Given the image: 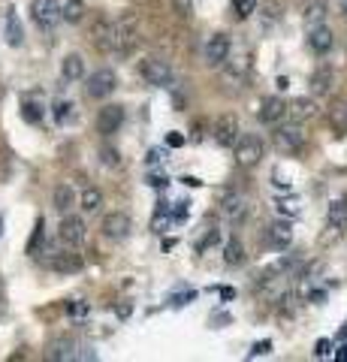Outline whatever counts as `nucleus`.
Returning a JSON list of instances; mask_svg holds the SVG:
<instances>
[{
	"instance_id": "obj_18",
	"label": "nucleus",
	"mask_w": 347,
	"mask_h": 362,
	"mask_svg": "<svg viewBox=\"0 0 347 362\" xmlns=\"http://www.w3.org/2000/svg\"><path fill=\"white\" fill-rule=\"evenodd\" d=\"M257 115H260L263 124H278V121L287 115V103H284L281 97H266L263 103H260V112H257Z\"/></svg>"
},
{
	"instance_id": "obj_23",
	"label": "nucleus",
	"mask_w": 347,
	"mask_h": 362,
	"mask_svg": "<svg viewBox=\"0 0 347 362\" xmlns=\"http://www.w3.org/2000/svg\"><path fill=\"white\" fill-rule=\"evenodd\" d=\"M52 206L58 209L61 214L70 211L76 206V190L70 185H58V187H54V194H52Z\"/></svg>"
},
{
	"instance_id": "obj_44",
	"label": "nucleus",
	"mask_w": 347,
	"mask_h": 362,
	"mask_svg": "<svg viewBox=\"0 0 347 362\" xmlns=\"http://www.w3.org/2000/svg\"><path fill=\"white\" fill-rule=\"evenodd\" d=\"M220 296H223V299H233V296H236V290H230V287H220Z\"/></svg>"
},
{
	"instance_id": "obj_43",
	"label": "nucleus",
	"mask_w": 347,
	"mask_h": 362,
	"mask_svg": "<svg viewBox=\"0 0 347 362\" xmlns=\"http://www.w3.org/2000/svg\"><path fill=\"white\" fill-rule=\"evenodd\" d=\"M163 157H166V154H163L160 148H151V151H148V163H160Z\"/></svg>"
},
{
	"instance_id": "obj_11",
	"label": "nucleus",
	"mask_w": 347,
	"mask_h": 362,
	"mask_svg": "<svg viewBox=\"0 0 347 362\" xmlns=\"http://www.w3.org/2000/svg\"><path fill=\"white\" fill-rule=\"evenodd\" d=\"M121 124H124V106L109 103V106H103L97 112V133L112 136V133L121 130Z\"/></svg>"
},
{
	"instance_id": "obj_12",
	"label": "nucleus",
	"mask_w": 347,
	"mask_h": 362,
	"mask_svg": "<svg viewBox=\"0 0 347 362\" xmlns=\"http://www.w3.org/2000/svg\"><path fill=\"white\" fill-rule=\"evenodd\" d=\"M320 115V106H317V100L314 97H296L293 103H287V118L290 121H311V118H317Z\"/></svg>"
},
{
	"instance_id": "obj_32",
	"label": "nucleus",
	"mask_w": 347,
	"mask_h": 362,
	"mask_svg": "<svg viewBox=\"0 0 347 362\" xmlns=\"http://www.w3.org/2000/svg\"><path fill=\"white\" fill-rule=\"evenodd\" d=\"M73 118H76V106L66 103V100H61V103L54 106V121H58V124H70Z\"/></svg>"
},
{
	"instance_id": "obj_39",
	"label": "nucleus",
	"mask_w": 347,
	"mask_h": 362,
	"mask_svg": "<svg viewBox=\"0 0 347 362\" xmlns=\"http://www.w3.org/2000/svg\"><path fill=\"white\" fill-rule=\"evenodd\" d=\"M190 9H194V6H190V0H175V13L182 16V18L190 16Z\"/></svg>"
},
{
	"instance_id": "obj_6",
	"label": "nucleus",
	"mask_w": 347,
	"mask_h": 362,
	"mask_svg": "<svg viewBox=\"0 0 347 362\" xmlns=\"http://www.w3.org/2000/svg\"><path fill=\"white\" fill-rule=\"evenodd\" d=\"M139 73L151 88H170L172 85V66L166 64L163 58H145L142 66H139Z\"/></svg>"
},
{
	"instance_id": "obj_40",
	"label": "nucleus",
	"mask_w": 347,
	"mask_h": 362,
	"mask_svg": "<svg viewBox=\"0 0 347 362\" xmlns=\"http://www.w3.org/2000/svg\"><path fill=\"white\" fill-rule=\"evenodd\" d=\"M70 314L73 317H85L88 314V302H70Z\"/></svg>"
},
{
	"instance_id": "obj_19",
	"label": "nucleus",
	"mask_w": 347,
	"mask_h": 362,
	"mask_svg": "<svg viewBox=\"0 0 347 362\" xmlns=\"http://www.w3.org/2000/svg\"><path fill=\"white\" fill-rule=\"evenodd\" d=\"M76 354H79V344H76L73 338H54L49 344V359H54V362H70V359H76Z\"/></svg>"
},
{
	"instance_id": "obj_26",
	"label": "nucleus",
	"mask_w": 347,
	"mask_h": 362,
	"mask_svg": "<svg viewBox=\"0 0 347 362\" xmlns=\"http://www.w3.org/2000/svg\"><path fill=\"white\" fill-rule=\"evenodd\" d=\"M61 18L70 21V25H79V21L85 18V0H66V4L61 6Z\"/></svg>"
},
{
	"instance_id": "obj_9",
	"label": "nucleus",
	"mask_w": 347,
	"mask_h": 362,
	"mask_svg": "<svg viewBox=\"0 0 347 362\" xmlns=\"http://www.w3.org/2000/svg\"><path fill=\"white\" fill-rule=\"evenodd\" d=\"M30 16L42 30H52L61 21V4L58 0H30Z\"/></svg>"
},
{
	"instance_id": "obj_7",
	"label": "nucleus",
	"mask_w": 347,
	"mask_h": 362,
	"mask_svg": "<svg viewBox=\"0 0 347 362\" xmlns=\"http://www.w3.org/2000/svg\"><path fill=\"white\" fill-rule=\"evenodd\" d=\"M100 230H103V239H109V242H124L133 233V221L124 211H112L103 218V226H100Z\"/></svg>"
},
{
	"instance_id": "obj_27",
	"label": "nucleus",
	"mask_w": 347,
	"mask_h": 362,
	"mask_svg": "<svg viewBox=\"0 0 347 362\" xmlns=\"http://www.w3.org/2000/svg\"><path fill=\"white\" fill-rule=\"evenodd\" d=\"M79 206H82L85 214H94V211H100V206H103V194H100L97 187H85V194H82V199H79Z\"/></svg>"
},
{
	"instance_id": "obj_29",
	"label": "nucleus",
	"mask_w": 347,
	"mask_h": 362,
	"mask_svg": "<svg viewBox=\"0 0 347 362\" xmlns=\"http://www.w3.org/2000/svg\"><path fill=\"white\" fill-rule=\"evenodd\" d=\"M42 242H46V221H37V230H33V235H30V242H28V254L30 257H40V251H42Z\"/></svg>"
},
{
	"instance_id": "obj_1",
	"label": "nucleus",
	"mask_w": 347,
	"mask_h": 362,
	"mask_svg": "<svg viewBox=\"0 0 347 362\" xmlns=\"http://www.w3.org/2000/svg\"><path fill=\"white\" fill-rule=\"evenodd\" d=\"M136 45V18L124 16L118 21H112V33H109V52L115 54H127Z\"/></svg>"
},
{
	"instance_id": "obj_30",
	"label": "nucleus",
	"mask_w": 347,
	"mask_h": 362,
	"mask_svg": "<svg viewBox=\"0 0 347 362\" xmlns=\"http://www.w3.org/2000/svg\"><path fill=\"white\" fill-rule=\"evenodd\" d=\"M257 6H260V0H233V13H236L239 21L251 18L257 13Z\"/></svg>"
},
{
	"instance_id": "obj_4",
	"label": "nucleus",
	"mask_w": 347,
	"mask_h": 362,
	"mask_svg": "<svg viewBox=\"0 0 347 362\" xmlns=\"http://www.w3.org/2000/svg\"><path fill=\"white\" fill-rule=\"evenodd\" d=\"M344 230H347V197H339L327 209V233H323L320 242H335Z\"/></svg>"
},
{
	"instance_id": "obj_2",
	"label": "nucleus",
	"mask_w": 347,
	"mask_h": 362,
	"mask_svg": "<svg viewBox=\"0 0 347 362\" xmlns=\"http://www.w3.org/2000/svg\"><path fill=\"white\" fill-rule=\"evenodd\" d=\"M236 163L242 166V169H251V166H257L263 160V154H266V145H263V139L257 133H245V136H239L236 139Z\"/></svg>"
},
{
	"instance_id": "obj_46",
	"label": "nucleus",
	"mask_w": 347,
	"mask_h": 362,
	"mask_svg": "<svg viewBox=\"0 0 347 362\" xmlns=\"http://www.w3.org/2000/svg\"><path fill=\"white\" fill-rule=\"evenodd\" d=\"M339 6H341V13H347V0H339Z\"/></svg>"
},
{
	"instance_id": "obj_21",
	"label": "nucleus",
	"mask_w": 347,
	"mask_h": 362,
	"mask_svg": "<svg viewBox=\"0 0 347 362\" xmlns=\"http://www.w3.org/2000/svg\"><path fill=\"white\" fill-rule=\"evenodd\" d=\"M61 76L66 78V82H79V78L85 76V58L82 54H66V58L61 61Z\"/></svg>"
},
{
	"instance_id": "obj_22",
	"label": "nucleus",
	"mask_w": 347,
	"mask_h": 362,
	"mask_svg": "<svg viewBox=\"0 0 347 362\" xmlns=\"http://www.w3.org/2000/svg\"><path fill=\"white\" fill-rule=\"evenodd\" d=\"M332 82H335L332 66L329 64H320L317 70H314V76H311V90H314V94H329Z\"/></svg>"
},
{
	"instance_id": "obj_16",
	"label": "nucleus",
	"mask_w": 347,
	"mask_h": 362,
	"mask_svg": "<svg viewBox=\"0 0 347 362\" xmlns=\"http://www.w3.org/2000/svg\"><path fill=\"white\" fill-rule=\"evenodd\" d=\"M220 211H223V218L227 221L242 223L245 218H248V199H245L242 194H230V197H223Z\"/></svg>"
},
{
	"instance_id": "obj_35",
	"label": "nucleus",
	"mask_w": 347,
	"mask_h": 362,
	"mask_svg": "<svg viewBox=\"0 0 347 362\" xmlns=\"http://www.w3.org/2000/svg\"><path fill=\"white\" fill-rule=\"evenodd\" d=\"M100 163L115 169V166H121V154L115 148H100Z\"/></svg>"
},
{
	"instance_id": "obj_31",
	"label": "nucleus",
	"mask_w": 347,
	"mask_h": 362,
	"mask_svg": "<svg viewBox=\"0 0 347 362\" xmlns=\"http://www.w3.org/2000/svg\"><path fill=\"white\" fill-rule=\"evenodd\" d=\"M275 209L287 214V218H296V214H302V206H299V199L296 197H284V199H278L275 202Z\"/></svg>"
},
{
	"instance_id": "obj_45",
	"label": "nucleus",
	"mask_w": 347,
	"mask_h": 362,
	"mask_svg": "<svg viewBox=\"0 0 347 362\" xmlns=\"http://www.w3.org/2000/svg\"><path fill=\"white\" fill-rule=\"evenodd\" d=\"M335 359H339V362H347V344L339 350V354H335Z\"/></svg>"
},
{
	"instance_id": "obj_17",
	"label": "nucleus",
	"mask_w": 347,
	"mask_h": 362,
	"mask_svg": "<svg viewBox=\"0 0 347 362\" xmlns=\"http://www.w3.org/2000/svg\"><path fill=\"white\" fill-rule=\"evenodd\" d=\"M49 266L54 272H61V275H73V272L82 269V257L79 254H70V251H54L49 257Z\"/></svg>"
},
{
	"instance_id": "obj_42",
	"label": "nucleus",
	"mask_w": 347,
	"mask_h": 362,
	"mask_svg": "<svg viewBox=\"0 0 347 362\" xmlns=\"http://www.w3.org/2000/svg\"><path fill=\"white\" fill-rule=\"evenodd\" d=\"M148 185L151 187H166L170 181H166V175H148Z\"/></svg>"
},
{
	"instance_id": "obj_37",
	"label": "nucleus",
	"mask_w": 347,
	"mask_h": 362,
	"mask_svg": "<svg viewBox=\"0 0 347 362\" xmlns=\"http://www.w3.org/2000/svg\"><path fill=\"white\" fill-rule=\"evenodd\" d=\"M175 214H172V218H175V223H184L187 218H190V211H187V202H175Z\"/></svg>"
},
{
	"instance_id": "obj_34",
	"label": "nucleus",
	"mask_w": 347,
	"mask_h": 362,
	"mask_svg": "<svg viewBox=\"0 0 347 362\" xmlns=\"http://www.w3.org/2000/svg\"><path fill=\"white\" fill-rule=\"evenodd\" d=\"M245 73H248V58L230 64L227 70H223V78H227V82H230V78H236V82H239V78H245Z\"/></svg>"
},
{
	"instance_id": "obj_41",
	"label": "nucleus",
	"mask_w": 347,
	"mask_h": 362,
	"mask_svg": "<svg viewBox=\"0 0 347 362\" xmlns=\"http://www.w3.org/2000/svg\"><path fill=\"white\" fill-rule=\"evenodd\" d=\"M329 350H332V341H327V338H320L317 347H314V356H327Z\"/></svg>"
},
{
	"instance_id": "obj_5",
	"label": "nucleus",
	"mask_w": 347,
	"mask_h": 362,
	"mask_svg": "<svg viewBox=\"0 0 347 362\" xmlns=\"http://www.w3.org/2000/svg\"><path fill=\"white\" fill-rule=\"evenodd\" d=\"M305 139H308V136H305V130H302L296 121L281 124V127L275 130V145L284 154H299L302 148H305Z\"/></svg>"
},
{
	"instance_id": "obj_20",
	"label": "nucleus",
	"mask_w": 347,
	"mask_h": 362,
	"mask_svg": "<svg viewBox=\"0 0 347 362\" xmlns=\"http://www.w3.org/2000/svg\"><path fill=\"white\" fill-rule=\"evenodd\" d=\"M4 37H6V42L13 45V49H18V45L25 42V28H21V21H18V13H16V9H6Z\"/></svg>"
},
{
	"instance_id": "obj_38",
	"label": "nucleus",
	"mask_w": 347,
	"mask_h": 362,
	"mask_svg": "<svg viewBox=\"0 0 347 362\" xmlns=\"http://www.w3.org/2000/svg\"><path fill=\"white\" fill-rule=\"evenodd\" d=\"M166 145H170V148H182V145H184V136L178 133V130H172L170 136H166Z\"/></svg>"
},
{
	"instance_id": "obj_14",
	"label": "nucleus",
	"mask_w": 347,
	"mask_h": 362,
	"mask_svg": "<svg viewBox=\"0 0 347 362\" xmlns=\"http://www.w3.org/2000/svg\"><path fill=\"white\" fill-rule=\"evenodd\" d=\"M239 139V118L236 115H220L218 124H215V142L230 148L233 142Z\"/></svg>"
},
{
	"instance_id": "obj_36",
	"label": "nucleus",
	"mask_w": 347,
	"mask_h": 362,
	"mask_svg": "<svg viewBox=\"0 0 347 362\" xmlns=\"http://www.w3.org/2000/svg\"><path fill=\"white\" fill-rule=\"evenodd\" d=\"M266 354H272V341H260V344H254L248 356H266Z\"/></svg>"
},
{
	"instance_id": "obj_10",
	"label": "nucleus",
	"mask_w": 347,
	"mask_h": 362,
	"mask_svg": "<svg viewBox=\"0 0 347 362\" xmlns=\"http://www.w3.org/2000/svg\"><path fill=\"white\" fill-rule=\"evenodd\" d=\"M58 235H61L64 245L79 247L85 242V235H88V226H85V221L79 218V214H66V218L61 221V226H58Z\"/></svg>"
},
{
	"instance_id": "obj_24",
	"label": "nucleus",
	"mask_w": 347,
	"mask_h": 362,
	"mask_svg": "<svg viewBox=\"0 0 347 362\" xmlns=\"http://www.w3.org/2000/svg\"><path fill=\"white\" fill-rule=\"evenodd\" d=\"M223 263H227L230 269L245 263V245H242V239H236V235H233V239L227 242V247H223Z\"/></svg>"
},
{
	"instance_id": "obj_3",
	"label": "nucleus",
	"mask_w": 347,
	"mask_h": 362,
	"mask_svg": "<svg viewBox=\"0 0 347 362\" xmlns=\"http://www.w3.org/2000/svg\"><path fill=\"white\" fill-rule=\"evenodd\" d=\"M115 88H118V76H115V70H109V66H100V70H94L91 76H88L85 94L91 97V100H106Z\"/></svg>"
},
{
	"instance_id": "obj_25",
	"label": "nucleus",
	"mask_w": 347,
	"mask_h": 362,
	"mask_svg": "<svg viewBox=\"0 0 347 362\" xmlns=\"http://www.w3.org/2000/svg\"><path fill=\"white\" fill-rule=\"evenodd\" d=\"M327 13H329V9H327V4H323V0H308L302 18H305V25H308V28H314V25H323Z\"/></svg>"
},
{
	"instance_id": "obj_28",
	"label": "nucleus",
	"mask_w": 347,
	"mask_h": 362,
	"mask_svg": "<svg viewBox=\"0 0 347 362\" xmlns=\"http://www.w3.org/2000/svg\"><path fill=\"white\" fill-rule=\"evenodd\" d=\"M329 121H332L335 130H347V103L344 100H335L329 106Z\"/></svg>"
},
{
	"instance_id": "obj_8",
	"label": "nucleus",
	"mask_w": 347,
	"mask_h": 362,
	"mask_svg": "<svg viewBox=\"0 0 347 362\" xmlns=\"http://www.w3.org/2000/svg\"><path fill=\"white\" fill-rule=\"evenodd\" d=\"M230 52H233V45H230L227 33H211L206 42V52H203L206 66H223L230 61Z\"/></svg>"
},
{
	"instance_id": "obj_13",
	"label": "nucleus",
	"mask_w": 347,
	"mask_h": 362,
	"mask_svg": "<svg viewBox=\"0 0 347 362\" xmlns=\"http://www.w3.org/2000/svg\"><path fill=\"white\" fill-rule=\"evenodd\" d=\"M266 239H269V245H272L275 251H284V247L293 245V223H290V221H275V223H269Z\"/></svg>"
},
{
	"instance_id": "obj_33",
	"label": "nucleus",
	"mask_w": 347,
	"mask_h": 362,
	"mask_svg": "<svg viewBox=\"0 0 347 362\" xmlns=\"http://www.w3.org/2000/svg\"><path fill=\"white\" fill-rule=\"evenodd\" d=\"M21 118L30 121V124L42 121V106H40V103H30V100H25V103H21Z\"/></svg>"
},
{
	"instance_id": "obj_15",
	"label": "nucleus",
	"mask_w": 347,
	"mask_h": 362,
	"mask_svg": "<svg viewBox=\"0 0 347 362\" xmlns=\"http://www.w3.org/2000/svg\"><path fill=\"white\" fill-rule=\"evenodd\" d=\"M335 45V33L327 28V25H314L308 33V49L314 54H329Z\"/></svg>"
}]
</instances>
